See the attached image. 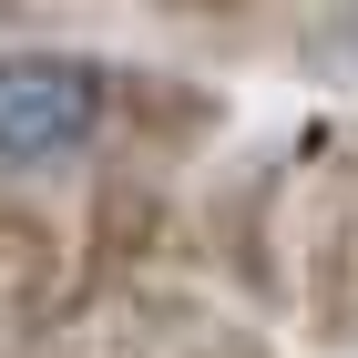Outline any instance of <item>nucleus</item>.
<instances>
[{
  "instance_id": "nucleus-3",
  "label": "nucleus",
  "mask_w": 358,
  "mask_h": 358,
  "mask_svg": "<svg viewBox=\"0 0 358 358\" xmlns=\"http://www.w3.org/2000/svg\"><path fill=\"white\" fill-rule=\"evenodd\" d=\"M194 266L256 317L297 307V143L246 154L194 194Z\"/></svg>"
},
{
  "instance_id": "nucleus-7",
  "label": "nucleus",
  "mask_w": 358,
  "mask_h": 358,
  "mask_svg": "<svg viewBox=\"0 0 358 358\" xmlns=\"http://www.w3.org/2000/svg\"><path fill=\"white\" fill-rule=\"evenodd\" d=\"M215 134H225V92H215V83L164 72V62H134V103H123V143H113V164L185 174Z\"/></svg>"
},
{
  "instance_id": "nucleus-4",
  "label": "nucleus",
  "mask_w": 358,
  "mask_h": 358,
  "mask_svg": "<svg viewBox=\"0 0 358 358\" xmlns=\"http://www.w3.org/2000/svg\"><path fill=\"white\" fill-rule=\"evenodd\" d=\"M297 317L317 348H358V113L297 134Z\"/></svg>"
},
{
  "instance_id": "nucleus-2",
  "label": "nucleus",
  "mask_w": 358,
  "mask_h": 358,
  "mask_svg": "<svg viewBox=\"0 0 358 358\" xmlns=\"http://www.w3.org/2000/svg\"><path fill=\"white\" fill-rule=\"evenodd\" d=\"M10 358H266V338L185 276H134V287H72V307Z\"/></svg>"
},
{
  "instance_id": "nucleus-1",
  "label": "nucleus",
  "mask_w": 358,
  "mask_h": 358,
  "mask_svg": "<svg viewBox=\"0 0 358 358\" xmlns=\"http://www.w3.org/2000/svg\"><path fill=\"white\" fill-rule=\"evenodd\" d=\"M123 103H134V62H113V52H72V41L0 52V194L113 164Z\"/></svg>"
},
{
  "instance_id": "nucleus-8",
  "label": "nucleus",
  "mask_w": 358,
  "mask_h": 358,
  "mask_svg": "<svg viewBox=\"0 0 358 358\" xmlns=\"http://www.w3.org/2000/svg\"><path fill=\"white\" fill-rule=\"evenodd\" d=\"M154 21L194 31V41H215V52H246V41H266V31L297 21V0H143Z\"/></svg>"
},
{
  "instance_id": "nucleus-6",
  "label": "nucleus",
  "mask_w": 358,
  "mask_h": 358,
  "mask_svg": "<svg viewBox=\"0 0 358 358\" xmlns=\"http://www.w3.org/2000/svg\"><path fill=\"white\" fill-rule=\"evenodd\" d=\"M83 287V256H72V215L41 205V194H0V358L41 338Z\"/></svg>"
},
{
  "instance_id": "nucleus-5",
  "label": "nucleus",
  "mask_w": 358,
  "mask_h": 358,
  "mask_svg": "<svg viewBox=\"0 0 358 358\" xmlns=\"http://www.w3.org/2000/svg\"><path fill=\"white\" fill-rule=\"evenodd\" d=\"M72 256H83V287L185 276L194 266V205L174 194V174L92 164L83 174V205H72Z\"/></svg>"
}]
</instances>
